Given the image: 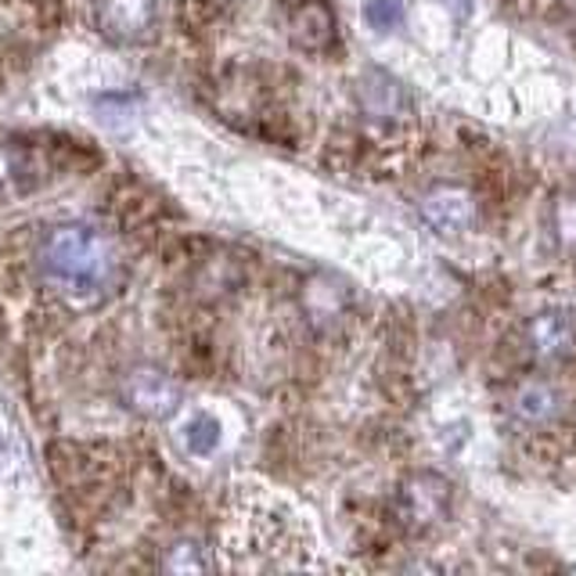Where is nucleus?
I'll return each instance as SVG.
<instances>
[{
    "mask_svg": "<svg viewBox=\"0 0 576 576\" xmlns=\"http://www.w3.org/2000/svg\"><path fill=\"white\" fill-rule=\"evenodd\" d=\"M422 216L436 231H444V235H461V231H469L472 221H476V205L469 199V191L440 188L422 202Z\"/></svg>",
    "mask_w": 576,
    "mask_h": 576,
    "instance_id": "obj_4",
    "label": "nucleus"
},
{
    "mask_svg": "<svg viewBox=\"0 0 576 576\" xmlns=\"http://www.w3.org/2000/svg\"><path fill=\"white\" fill-rule=\"evenodd\" d=\"M450 504H455V490H450L447 479L433 472H418L396 493V519H401L407 530L422 533V530L440 526L450 515Z\"/></svg>",
    "mask_w": 576,
    "mask_h": 576,
    "instance_id": "obj_2",
    "label": "nucleus"
},
{
    "mask_svg": "<svg viewBox=\"0 0 576 576\" xmlns=\"http://www.w3.org/2000/svg\"><path fill=\"white\" fill-rule=\"evenodd\" d=\"M526 350L537 361H566L576 353V321L566 313H537L526 324Z\"/></svg>",
    "mask_w": 576,
    "mask_h": 576,
    "instance_id": "obj_3",
    "label": "nucleus"
},
{
    "mask_svg": "<svg viewBox=\"0 0 576 576\" xmlns=\"http://www.w3.org/2000/svg\"><path fill=\"white\" fill-rule=\"evenodd\" d=\"M364 19H367L372 30L390 33V30H396V25L404 22V4H401V0H367Z\"/></svg>",
    "mask_w": 576,
    "mask_h": 576,
    "instance_id": "obj_8",
    "label": "nucleus"
},
{
    "mask_svg": "<svg viewBox=\"0 0 576 576\" xmlns=\"http://www.w3.org/2000/svg\"><path fill=\"white\" fill-rule=\"evenodd\" d=\"M184 440H188L191 450H195V455H210V450L216 447V440H221V425L202 415V418H195V422L188 425Z\"/></svg>",
    "mask_w": 576,
    "mask_h": 576,
    "instance_id": "obj_9",
    "label": "nucleus"
},
{
    "mask_svg": "<svg viewBox=\"0 0 576 576\" xmlns=\"http://www.w3.org/2000/svg\"><path fill=\"white\" fill-rule=\"evenodd\" d=\"M40 267H44L47 281L68 296H102L119 274V253L105 231L65 224L44 238Z\"/></svg>",
    "mask_w": 576,
    "mask_h": 576,
    "instance_id": "obj_1",
    "label": "nucleus"
},
{
    "mask_svg": "<svg viewBox=\"0 0 576 576\" xmlns=\"http://www.w3.org/2000/svg\"><path fill=\"white\" fill-rule=\"evenodd\" d=\"M558 231L566 238H576V199L562 202V210H558Z\"/></svg>",
    "mask_w": 576,
    "mask_h": 576,
    "instance_id": "obj_10",
    "label": "nucleus"
},
{
    "mask_svg": "<svg viewBox=\"0 0 576 576\" xmlns=\"http://www.w3.org/2000/svg\"><path fill=\"white\" fill-rule=\"evenodd\" d=\"M292 25H296V40H299V44L307 40V33H318L321 47L328 44V36H332V15H328V8H321V4L299 8Z\"/></svg>",
    "mask_w": 576,
    "mask_h": 576,
    "instance_id": "obj_7",
    "label": "nucleus"
},
{
    "mask_svg": "<svg viewBox=\"0 0 576 576\" xmlns=\"http://www.w3.org/2000/svg\"><path fill=\"white\" fill-rule=\"evenodd\" d=\"M127 401L137 410H145V415L162 418V415H170L173 410L177 390H173V382L167 375H159V372H134L130 382H127Z\"/></svg>",
    "mask_w": 576,
    "mask_h": 576,
    "instance_id": "obj_6",
    "label": "nucleus"
},
{
    "mask_svg": "<svg viewBox=\"0 0 576 576\" xmlns=\"http://www.w3.org/2000/svg\"><path fill=\"white\" fill-rule=\"evenodd\" d=\"M512 410H515V418L526 422V425H547L562 415V393L552 386V382L530 378L515 390Z\"/></svg>",
    "mask_w": 576,
    "mask_h": 576,
    "instance_id": "obj_5",
    "label": "nucleus"
},
{
    "mask_svg": "<svg viewBox=\"0 0 576 576\" xmlns=\"http://www.w3.org/2000/svg\"><path fill=\"white\" fill-rule=\"evenodd\" d=\"M205 4H231V0H205Z\"/></svg>",
    "mask_w": 576,
    "mask_h": 576,
    "instance_id": "obj_11",
    "label": "nucleus"
}]
</instances>
